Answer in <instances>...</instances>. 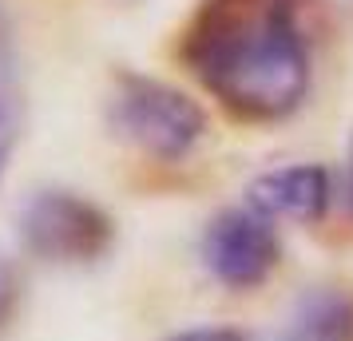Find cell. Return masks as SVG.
<instances>
[{
	"label": "cell",
	"instance_id": "4",
	"mask_svg": "<svg viewBox=\"0 0 353 341\" xmlns=\"http://www.w3.org/2000/svg\"><path fill=\"white\" fill-rule=\"evenodd\" d=\"M278 258L282 250H278L270 218H262L250 207L223 211L219 218H210L207 234H203V266L210 270V278H219L230 290L262 286L278 266Z\"/></svg>",
	"mask_w": 353,
	"mask_h": 341
},
{
	"label": "cell",
	"instance_id": "6",
	"mask_svg": "<svg viewBox=\"0 0 353 341\" xmlns=\"http://www.w3.org/2000/svg\"><path fill=\"white\" fill-rule=\"evenodd\" d=\"M286 341H353V298L341 290H310L290 318Z\"/></svg>",
	"mask_w": 353,
	"mask_h": 341
},
{
	"label": "cell",
	"instance_id": "11",
	"mask_svg": "<svg viewBox=\"0 0 353 341\" xmlns=\"http://www.w3.org/2000/svg\"><path fill=\"white\" fill-rule=\"evenodd\" d=\"M4 155H8V151H0V171H4Z\"/></svg>",
	"mask_w": 353,
	"mask_h": 341
},
{
	"label": "cell",
	"instance_id": "7",
	"mask_svg": "<svg viewBox=\"0 0 353 341\" xmlns=\"http://www.w3.org/2000/svg\"><path fill=\"white\" fill-rule=\"evenodd\" d=\"M20 72H17V52L12 36L0 20V151H8L20 131Z\"/></svg>",
	"mask_w": 353,
	"mask_h": 341
},
{
	"label": "cell",
	"instance_id": "3",
	"mask_svg": "<svg viewBox=\"0 0 353 341\" xmlns=\"http://www.w3.org/2000/svg\"><path fill=\"white\" fill-rule=\"evenodd\" d=\"M20 238L36 258L80 266L108 254L115 227L92 198L72 191H40L20 211Z\"/></svg>",
	"mask_w": 353,
	"mask_h": 341
},
{
	"label": "cell",
	"instance_id": "9",
	"mask_svg": "<svg viewBox=\"0 0 353 341\" xmlns=\"http://www.w3.org/2000/svg\"><path fill=\"white\" fill-rule=\"evenodd\" d=\"M171 341H250V338H242L239 329H187Z\"/></svg>",
	"mask_w": 353,
	"mask_h": 341
},
{
	"label": "cell",
	"instance_id": "8",
	"mask_svg": "<svg viewBox=\"0 0 353 341\" xmlns=\"http://www.w3.org/2000/svg\"><path fill=\"white\" fill-rule=\"evenodd\" d=\"M17 306H20V274L8 258H0V333L8 329Z\"/></svg>",
	"mask_w": 353,
	"mask_h": 341
},
{
	"label": "cell",
	"instance_id": "10",
	"mask_svg": "<svg viewBox=\"0 0 353 341\" xmlns=\"http://www.w3.org/2000/svg\"><path fill=\"white\" fill-rule=\"evenodd\" d=\"M345 191H350V207H353V143H350V179H345Z\"/></svg>",
	"mask_w": 353,
	"mask_h": 341
},
{
	"label": "cell",
	"instance_id": "5",
	"mask_svg": "<svg viewBox=\"0 0 353 341\" xmlns=\"http://www.w3.org/2000/svg\"><path fill=\"white\" fill-rule=\"evenodd\" d=\"M330 171L318 163L278 167L250 183V211L262 218H294V223H318L330 207Z\"/></svg>",
	"mask_w": 353,
	"mask_h": 341
},
{
	"label": "cell",
	"instance_id": "1",
	"mask_svg": "<svg viewBox=\"0 0 353 341\" xmlns=\"http://www.w3.org/2000/svg\"><path fill=\"white\" fill-rule=\"evenodd\" d=\"M183 64L239 119H286L310 87L298 0H203L183 32Z\"/></svg>",
	"mask_w": 353,
	"mask_h": 341
},
{
	"label": "cell",
	"instance_id": "2",
	"mask_svg": "<svg viewBox=\"0 0 353 341\" xmlns=\"http://www.w3.org/2000/svg\"><path fill=\"white\" fill-rule=\"evenodd\" d=\"M112 127L155 159H183L207 131V115L187 92L171 83L123 72L108 103Z\"/></svg>",
	"mask_w": 353,
	"mask_h": 341
}]
</instances>
